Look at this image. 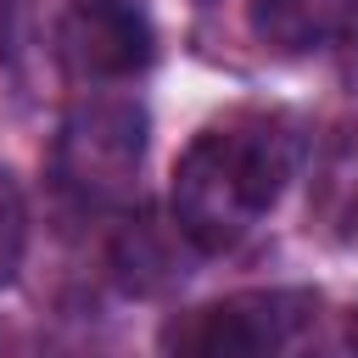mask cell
<instances>
[{
	"label": "cell",
	"mask_w": 358,
	"mask_h": 358,
	"mask_svg": "<svg viewBox=\"0 0 358 358\" xmlns=\"http://www.w3.org/2000/svg\"><path fill=\"white\" fill-rule=\"evenodd\" d=\"M296 168V129L274 112L207 123L173 173V224L201 252H229L274 207Z\"/></svg>",
	"instance_id": "cell-1"
},
{
	"label": "cell",
	"mask_w": 358,
	"mask_h": 358,
	"mask_svg": "<svg viewBox=\"0 0 358 358\" xmlns=\"http://www.w3.org/2000/svg\"><path fill=\"white\" fill-rule=\"evenodd\" d=\"M145 162V112L123 95H95L73 106L56 140V179L84 207H117L134 196Z\"/></svg>",
	"instance_id": "cell-2"
},
{
	"label": "cell",
	"mask_w": 358,
	"mask_h": 358,
	"mask_svg": "<svg viewBox=\"0 0 358 358\" xmlns=\"http://www.w3.org/2000/svg\"><path fill=\"white\" fill-rule=\"evenodd\" d=\"M319 319L313 291H241L207 302L162 330V347L179 352H280Z\"/></svg>",
	"instance_id": "cell-3"
},
{
	"label": "cell",
	"mask_w": 358,
	"mask_h": 358,
	"mask_svg": "<svg viewBox=\"0 0 358 358\" xmlns=\"http://www.w3.org/2000/svg\"><path fill=\"white\" fill-rule=\"evenodd\" d=\"M62 62L84 84H123L151 62V22L134 0H78L56 28Z\"/></svg>",
	"instance_id": "cell-4"
},
{
	"label": "cell",
	"mask_w": 358,
	"mask_h": 358,
	"mask_svg": "<svg viewBox=\"0 0 358 358\" xmlns=\"http://www.w3.org/2000/svg\"><path fill=\"white\" fill-rule=\"evenodd\" d=\"M252 34L280 56L358 39V0H252Z\"/></svg>",
	"instance_id": "cell-5"
},
{
	"label": "cell",
	"mask_w": 358,
	"mask_h": 358,
	"mask_svg": "<svg viewBox=\"0 0 358 358\" xmlns=\"http://www.w3.org/2000/svg\"><path fill=\"white\" fill-rule=\"evenodd\" d=\"M308 218H313L319 235H330V241H352V235H358V129H352V123L330 129V140H324V151H319Z\"/></svg>",
	"instance_id": "cell-6"
},
{
	"label": "cell",
	"mask_w": 358,
	"mask_h": 358,
	"mask_svg": "<svg viewBox=\"0 0 358 358\" xmlns=\"http://www.w3.org/2000/svg\"><path fill=\"white\" fill-rule=\"evenodd\" d=\"M22 246H28V201L11 168H0V285L17 280L22 268Z\"/></svg>",
	"instance_id": "cell-7"
},
{
	"label": "cell",
	"mask_w": 358,
	"mask_h": 358,
	"mask_svg": "<svg viewBox=\"0 0 358 358\" xmlns=\"http://www.w3.org/2000/svg\"><path fill=\"white\" fill-rule=\"evenodd\" d=\"M347 336H352V347H358V313H352V330H347Z\"/></svg>",
	"instance_id": "cell-8"
}]
</instances>
